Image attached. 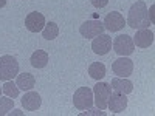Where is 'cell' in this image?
Segmentation results:
<instances>
[{
  "mask_svg": "<svg viewBox=\"0 0 155 116\" xmlns=\"http://www.w3.org/2000/svg\"><path fill=\"white\" fill-rule=\"evenodd\" d=\"M88 74L95 81L102 79V77L106 76V65H104V63H101V62H93L92 65L88 67Z\"/></svg>",
  "mask_w": 155,
  "mask_h": 116,
  "instance_id": "obj_17",
  "label": "cell"
},
{
  "mask_svg": "<svg viewBox=\"0 0 155 116\" xmlns=\"http://www.w3.org/2000/svg\"><path fill=\"white\" fill-rule=\"evenodd\" d=\"M112 45H113L115 53L120 54V56H130L135 51V44L132 40V37L127 36V34H121L118 37H115Z\"/></svg>",
  "mask_w": 155,
  "mask_h": 116,
  "instance_id": "obj_5",
  "label": "cell"
},
{
  "mask_svg": "<svg viewBox=\"0 0 155 116\" xmlns=\"http://www.w3.org/2000/svg\"><path fill=\"white\" fill-rule=\"evenodd\" d=\"M6 5V0H0V8H3Z\"/></svg>",
  "mask_w": 155,
  "mask_h": 116,
  "instance_id": "obj_24",
  "label": "cell"
},
{
  "mask_svg": "<svg viewBox=\"0 0 155 116\" xmlns=\"http://www.w3.org/2000/svg\"><path fill=\"white\" fill-rule=\"evenodd\" d=\"M11 114H23L20 110H14V111H11Z\"/></svg>",
  "mask_w": 155,
  "mask_h": 116,
  "instance_id": "obj_23",
  "label": "cell"
},
{
  "mask_svg": "<svg viewBox=\"0 0 155 116\" xmlns=\"http://www.w3.org/2000/svg\"><path fill=\"white\" fill-rule=\"evenodd\" d=\"M2 92L9 96V98H17L19 96V87L16 85V82H12V81H5V85L2 87Z\"/></svg>",
  "mask_w": 155,
  "mask_h": 116,
  "instance_id": "obj_19",
  "label": "cell"
},
{
  "mask_svg": "<svg viewBox=\"0 0 155 116\" xmlns=\"http://www.w3.org/2000/svg\"><path fill=\"white\" fill-rule=\"evenodd\" d=\"M19 74V62L14 56L0 57V81H12Z\"/></svg>",
  "mask_w": 155,
  "mask_h": 116,
  "instance_id": "obj_2",
  "label": "cell"
},
{
  "mask_svg": "<svg viewBox=\"0 0 155 116\" xmlns=\"http://www.w3.org/2000/svg\"><path fill=\"white\" fill-rule=\"evenodd\" d=\"M104 30H106L104 28V23H102L101 20H98V19H90V20L84 22L81 27H79V33L85 39H93V37L102 34V33H104Z\"/></svg>",
  "mask_w": 155,
  "mask_h": 116,
  "instance_id": "obj_6",
  "label": "cell"
},
{
  "mask_svg": "<svg viewBox=\"0 0 155 116\" xmlns=\"http://www.w3.org/2000/svg\"><path fill=\"white\" fill-rule=\"evenodd\" d=\"M112 95V87L106 82H98L93 87V99H95V104L98 108L101 110H106L107 104H109V98Z\"/></svg>",
  "mask_w": 155,
  "mask_h": 116,
  "instance_id": "obj_4",
  "label": "cell"
},
{
  "mask_svg": "<svg viewBox=\"0 0 155 116\" xmlns=\"http://www.w3.org/2000/svg\"><path fill=\"white\" fill-rule=\"evenodd\" d=\"M110 87L113 88V92H118V93H123V95H129V93H132V90H134V84L129 81L127 77H115V79H112Z\"/></svg>",
  "mask_w": 155,
  "mask_h": 116,
  "instance_id": "obj_14",
  "label": "cell"
},
{
  "mask_svg": "<svg viewBox=\"0 0 155 116\" xmlns=\"http://www.w3.org/2000/svg\"><path fill=\"white\" fill-rule=\"evenodd\" d=\"M73 104L78 110H88L93 105V90L90 87L78 88L73 95Z\"/></svg>",
  "mask_w": 155,
  "mask_h": 116,
  "instance_id": "obj_3",
  "label": "cell"
},
{
  "mask_svg": "<svg viewBox=\"0 0 155 116\" xmlns=\"http://www.w3.org/2000/svg\"><path fill=\"white\" fill-rule=\"evenodd\" d=\"M134 44L140 48H149L153 44V33L149 28H143V30H137V34L134 36Z\"/></svg>",
  "mask_w": 155,
  "mask_h": 116,
  "instance_id": "obj_13",
  "label": "cell"
},
{
  "mask_svg": "<svg viewBox=\"0 0 155 116\" xmlns=\"http://www.w3.org/2000/svg\"><path fill=\"white\" fill-rule=\"evenodd\" d=\"M0 93H2V90H0Z\"/></svg>",
  "mask_w": 155,
  "mask_h": 116,
  "instance_id": "obj_25",
  "label": "cell"
},
{
  "mask_svg": "<svg viewBox=\"0 0 155 116\" xmlns=\"http://www.w3.org/2000/svg\"><path fill=\"white\" fill-rule=\"evenodd\" d=\"M112 71L118 77H129L134 71V62L126 56H121L112 63Z\"/></svg>",
  "mask_w": 155,
  "mask_h": 116,
  "instance_id": "obj_7",
  "label": "cell"
},
{
  "mask_svg": "<svg viewBox=\"0 0 155 116\" xmlns=\"http://www.w3.org/2000/svg\"><path fill=\"white\" fill-rule=\"evenodd\" d=\"M41 104H42V99H41V95L36 93V92H31L28 90L25 96L22 98V105L27 111H36L41 108Z\"/></svg>",
  "mask_w": 155,
  "mask_h": 116,
  "instance_id": "obj_12",
  "label": "cell"
},
{
  "mask_svg": "<svg viewBox=\"0 0 155 116\" xmlns=\"http://www.w3.org/2000/svg\"><path fill=\"white\" fill-rule=\"evenodd\" d=\"M126 107H127V98H126V95L118 93V92H115V93L110 95L107 108L112 113H121V111L126 110Z\"/></svg>",
  "mask_w": 155,
  "mask_h": 116,
  "instance_id": "obj_11",
  "label": "cell"
},
{
  "mask_svg": "<svg viewBox=\"0 0 155 116\" xmlns=\"http://www.w3.org/2000/svg\"><path fill=\"white\" fill-rule=\"evenodd\" d=\"M45 17L44 14H41V12H30V14L25 17V28H27L30 33H39L42 31L44 27H45Z\"/></svg>",
  "mask_w": 155,
  "mask_h": 116,
  "instance_id": "obj_9",
  "label": "cell"
},
{
  "mask_svg": "<svg viewBox=\"0 0 155 116\" xmlns=\"http://www.w3.org/2000/svg\"><path fill=\"white\" fill-rule=\"evenodd\" d=\"M84 114H101V116H104L106 114V111H102L101 108H92V107H90L88 108V111H84Z\"/></svg>",
  "mask_w": 155,
  "mask_h": 116,
  "instance_id": "obj_22",
  "label": "cell"
},
{
  "mask_svg": "<svg viewBox=\"0 0 155 116\" xmlns=\"http://www.w3.org/2000/svg\"><path fill=\"white\" fill-rule=\"evenodd\" d=\"M102 23H104V28H106L107 31H112V33L123 30V28H124V25H126L124 17L121 16V12H116V11L109 12Z\"/></svg>",
  "mask_w": 155,
  "mask_h": 116,
  "instance_id": "obj_10",
  "label": "cell"
},
{
  "mask_svg": "<svg viewBox=\"0 0 155 116\" xmlns=\"http://www.w3.org/2000/svg\"><path fill=\"white\" fill-rule=\"evenodd\" d=\"M127 25L134 30H143V28H149L150 20H149V14H147V6L144 2H135L130 9H129V16H127Z\"/></svg>",
  "mask_w": 155,
  "mask_h": 116,
  "instance_id": "obj_1",
  "label": "cell"
},
{
  "mask_svg": "<svg viewBox=\"0 0 155 116\" xmlns=\"http://www.w3.org/2000/svg\"><path fill=\"white\" fill-rule=\"evenodd\" d=\"M109 3V0H92V5L95 6V8H104L106 5Z\"/></svg>",
  "mask_w": 155,
  "mask_h": 116,
  "instance_id": "obj_21",
  "label": "cell"
},
{
  "mask_svg": "<svg viewBox=\"0 0 155 116\" xmlns=\"http://www.w3.org/2000/svg\"><path fill=\"white\" fill-rule=\"evenodd\" d=\"M92 50H93L95 54H99V56L107 54L109 51L112 50V37L109 34H104V33L96 36V37H93Z\"/></svg>",
  "mask_w": 155,
  "mask_h": 116,
  "instance_id": "obj_8",
  "label": "cell"
},
{
  "mask_svg": "<svg viewBox=\"0 0 155 116\" xmlns=\"http://www.w3.org/2000/svg\"><path fill=\"white\" fill-rule=\"evenodd\" d=\"M12 107H14V99L9 98V96H5V98H0V116L3 114H8Z\"/></svg>",
  "mask_w": 155,
  "mask_h": 116,
  "instance_id": "obj_20",
  "label": "cell"
},
{
  "mask_svg": "<svg viewBox=\"0 0 155 116\" xmlns=\"http://www.w3.org/2000/svg\"><path fill=\"white\" fill-rule=\"evenodd\" d=\"M59 36V27L54 22H48L45 23V27L42 30V37L47 39V40H54V39Z\"/></svg>",
  "mask_w": 155,
  "mask_h": 116,
  "instance_id": "obj_18",
  "label": "cell"
},
{
  "mask_svg": "<svg viewBox=\"0 0 155 116\" xmlns=\"http://www.w3.org/2000/svg\"><path fill=\"white\" fill-rule=\"evenodd\" d=\"M30 62L34 68H44L48 63V53L44 50H36L30 57Z\"/></svg>",
  "mask_w": 155,
  "mask_h": 116,
  "instance_id": "obj_16",
  "label": "cell"
},
{
  "mask_svg": "<svg viewBox=\"0 0 155 116\" xmlns=\"http://www.w3.org/2000/svg\"><path fill=\"white\" fill-rule=\"evenodd\" d=\"M16 85L19 87V90H23V92H28V90H33V87L36 85V79L31 73H22L16 76Z\"/></svg>",
  "mask_w": 155,
  "mask_h": 116,
  "instance_id": "obj_15",
  "label": "cell"
}]
</instances>
